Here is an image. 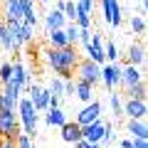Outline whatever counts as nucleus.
<instances>
[{"mask_svg": "<svg viewBox=\"0 0 148 148\" xmlns=\"http://www.w3.org/2000/svg\"><path fill=\"white\" fill-rule=\"evenodd\" d=\"M47 62H49V67L54 69L57 77H62V79H72V77H74L72 72H74V67H77V62H79V54H77V49H74L72 45H67V47H62V49H52V47H49Z\"/></svg>", "mask_w": 148, "mask_h": 148, "instance_id": "f257e3e1", "label": "nucleus"}, {"mask_svg": "<svg viewBox=\"0 0 148 148\" xmlns=\"http://www.w3.org/2000/svg\"><path fill=\"white\" fill-rule=\"evenodd\" d=\"M17 116H20L22 133L30 136V138H35V133H37V111H35V106H32L30 99H20L17 101Z\"/></svg>", "mask_w": 148, "mask_h": 148, "instance_id": "f03ea898", "label": "nucleus"}, {"mask_svg": "<svg viewBox=\"0 0 148 148\" xmlns=\"http://www.w3.org/2000/svg\"><path fill=\"white\" fill-rule=\"evenodd\" d=\"M20 133H22V128H20V121H17L15 111L3 106L0 109V136L5 138V141H15Z\"/></svg>", "mask_w": 148, "mask_h": 148, "instance_id": "7ed1b4c3", "label": "nucleus"}, {"mask_svg": "<svg viewBox=\"0 0 148 148\" xmlns=\"http://www.w3.org/2000/svg\"><path fill=\"white\" fill-rule=\"evenodd\" d=\"M74 69H77V79L86 82L91 86H96L101 82V67L96 62H91V59H79Z\"/></svg>", "mask_w": 148, "mask_h": 148, "instance_id": "20e7f679", "label": "nucleus"}, {"mask_svg": "<svg viewBox=\"0 0 148 148\" xmlns=\"http://www.w3.org/2000/svg\"><path fill=\"white\" fill-rule=\"evenodd\" d=\"M101 10H104V20L109 22L111 27H119L123 22V15H121V5L119 0H101Z\"/></svg>", "mask_w": 148, "mask_h": 148, "instance_id": "39448f33", "label": "nucleus"}, {"mask_svg": "<svg viewBox=\"0 0 148 148\" xmlns=\"http://www.w3.org/2000/svg\"><path fill=\"white\" fill-rule=\"evenodd\" d=\"M101 82L106 84V89H109V91H114V86L121 84V67H119L116 62L101 64Z\"/></svg>", "mask_w": 148, "mask_h": 148, "instance_id": "423d86ee", "label": "nucleus"}, {"mask_svg": "<svg viewBox=\"0 0 148 148\" xmlns=\"http://www.w3.org/2000/svg\"><path fill=\"white\" fill-rule=\"evenodd\" d=\"M84 47H86V59L96 62L99 67L106 62V59H104V42H101V35H99V32H94V35H91L89 45H84Z\"/></svg>", "mask_w": 148, "mask_h": 148, "instance_id": "0eeeda50", "label": "nucleus"}, {"mask_svg": "<svg viewBox=\"0 0 148 148\" xmlns=\"http://www.w3.org/2000/svg\"><path fill=\"white\" fill-rule=\"evenodd\" d=\"M27 99L32 101L35 111H47V109H49V89H42V86L32 84V86H30V96H27Z\"/></svg>", "mask_w": 148, "mask_h": 148, "instance_id": "6e6552de", "label": "nucleus"}, {"mask_svg": "<svg viewBox=\"0 0 148 148\" xmlns=\"http://www.w3.org/2000/svg\"><path fill=\"white\" fill-rule=\"evenodd\" d=\"M3 106L5 109H12V111H17V101L22 99V89L20 86H15L12 82H8V84H3Z\"/></svg>", "mask_w": 148, "mask_h": 148, "instance_id": "1a4fd4ad", "label": "nucleus"}, {"mask_svg": "<svg viewBox=\"0 0 148 148\" xmlns=\"http://www.w3.org/2000/svg\"><path fill=\"white\" fill-rule=\"evenodd\" d=\"M96 119H101V104L99 101H89V104L84 106V109L77 114V123L79 126H86V123H91V121H96Z\"/></svg>", "mask_w": 148, "mask_h": 148, "instance_id": "9d476101", "label": "nucleus"}, {"mask_svg": "<svg viewBox=\"0 0 148 148\" xmlns=\"http://www.w3.org/2000/svg\"><path fill=\"white\" fill-rule=\"evenodd\" d=\"M101 136H104V121H101V119H96V121L82 126V138H84V141H89V143H101Z\"/></svg>", "mask_w": 148, "mask_h": 148, "instance_id": "9b49d317", "label": "nucleus"}, {"mask_svg": "<svg viewBox=\"0 0 148 148\" xmlns=\"http://www.w3.org/2000/svg\"><path fill=\"white\" fill-rule=\"evenodd\" d=\"M123 116H128V119H146V116H148V106H146V101L128 99L126 104H123Z\"/></svg>", "mask_w": 148, "mask_h": 148, "instance_id": "f8f14e48", "label": "nucleus"}, {"mask_svg": "<svg viewBox=\"0 0 148 148\" xmlns=\"http://www.w3.org/2000/svg\"><path fill=\"white\" fill-rule=\"evenodd\" d=\"M10 82H12L15 86H20L22 91L27 89V82H30V72L25 69V64H22L20 59H15V62H12V77H10Z\"/></svg>", "mask_w": 148, "mask_h": 148, "instance_id": "ddd939ff", "label": "nucleus"}, {"mask_svg": "<svg viewBox=\"0 0 148 148\" xmlns=\"http://www.w3.org/2000/svg\"><path fill=\"white\" fill-rule=\"evenodd\" d=\"M146 77H143V72H138V67H133V64H126V67H121V84L126 86H133L138 84V82H143Z\"/></svg>", "mask_w": 148, "mask_h": 148, "instance_id": "4468645a", "label": "nucleus"}, {"mask_svg": "<svg viewBox=\"0 0 148 148\" xmlns=\"http://www.w3.org/2000/svg\"><path fill=\"white\" fill-rule=\"evenodd\" d=\"M45 25H47V32H52V30H64V25H67L64 12L57 10V8H52V10L45 15Z\"/></svg>", "mask_w": 148, "mask_h": 148, "instance_id": "2eb2a0df", "label": "nucleus"}, {"mask_svg": "<svg viewBox=\"0 0 148 148\" xmlns=\"http://www.w3.org/2000/svg\"><path fill=\"white\" fill-rule=\"evenodd\" d=\"M59 131H62V138H64L67 143H77V141L82 138V126H79L77 121H67Z\"/></svg>", "mask_w": 148, "mask_h": 148, "instance_id": "dca6fc26", "label": "nucleus"}, {"mask_svg": "<svg viewBox=\"0 0 148 148\" xmlns=\"http://www.w3.org/2000/svg\"><path fill=\"white\" fill-rule=\"evenodd\" d=\"M131 138H148V126H146V119H128L126 123Z\"/></svg>", "mask_w": 148, "mask_h": 148, "instance_id": "f3484780", "label": "nucleus"}, {"mask_svg": "<svg viewBox=\"0 0 148 148\" xmlns=\"http://www.w3.org/2000/svg\"><path fill=\"white\" fill-rule=\"evenodd\" d=\"M74 94H77V99L79 101H84V104H89V101H94V86L91 84H86V82H82V79H74Z\"/></svg>", "mask_w": 148, "mask_h": 148, "instance_id": "a211bd4d", "label": "nucleus"}, {"mask_svg": "<svg viewBox=\"0 0 148 148\" xmlns=\"http://www.w3.org/2000/svg\"><path fill=\"white\" fill-rule=\"evenodd\" d=\"M3 20L10 22V20H22V5L20 0H5V12H3Z\"/></svg>", "mask_w": 148, "mask_h": 148, "instance_id": "6ab92c4d", "label": "nucleus"}, {"mask_svg": "<svg viewBox=\"0 0 148 148\" xmlns=\"http://www.w3.org/2000/svg\"><path fill=\"white\" fill-rule=\"evenodd\" d=\"M67 121H69V119H67V114L62 111V106H57V109H47V126L62 128Z\"/></svg>", "mask_w": 148, "mask_h": 148, "instance_id": "aec40b11", "label": "nucleus"}, {"mask_svg": "<svg viewBox=\"0 0 148 148\" xmlns=\"http://www.w3.org/2000/svg\"><path fill=\"white\" fill-rule=\"evenodd\" d=\"M126 62H128V64H133V67H138V64L146 62V49H143V45H131V47H128Z\"/></svg>", "mask_w": 148, "mask_h": 148, "instance_id": "412c9836", "label": "nucleus"}, {"mask_svg": "<svg viewBox=\"0 0 148 148\" xmlns=\"http://www.w3.org/2000/svg\"><path fill=\"white\" fill-rule=\"evenodd\" d=\"M126 94H128V99L146 101V96H148V86H146V79H143V82H138V84H133V86H128V89H126Z\"/></svg>", "mask_w": 148, "mask_h": 148, "instance_id": "4be33fe9", "label": "nucleus"}, {"mask_svg": "<svg viewBox=\"0 0 148 148\" xmlns=\"http://www.w3.org/2000/svg\"><path fill=\"white\" fill-rule=\"evenodd\" d=\"M47 35H49V47H52V49H62V47H67L64 30H52V32H47Z\"/></svg>", "mask_w": 148, "mask_h": 148, "instance_id": "5701e85b", "label": "nucleus"}, {"mask_svg": "<svg viewBox=\"0 0 148 148\" xmlns=\"http://www.w3.org/2000/svg\"><path fill=\"white\" fill-rule=\"evenodd\" d=\"M128 25H131V32H133V35H146V17H143V15H131V22H128Z\"/></svg>", "mask_w": 148, "mask_h": 148, "instance_id": "b1692460", "label": "nucleus"}, {"mask_svg": "<svg viewBox=\"0 0 148 148\" xmlns=\"http://www.w3.org/2000/svg\"><path fill=\"white\" fill-rule=\"evenodd\" d=\"M64 37H67V45H72V47L79 42V27H77V22L64 25Z\"/></svg>", "mask_w": 148, "mask_h": 148, "instance_id": "393cba45", "label": "nucleus"}, {"mask_svg": "<svg viewBox=\"0 0 148 148\" xmlns=\"http://www.w3.org/2000/svg\"><path fill=\"white\" fill-rule=\"evenodd\" d=\"M62 12H64V20L67 22H74L77 20V3H74V0H64Z\"/></svg>", "mask_w": 148, "mask_h": 148, "instance_id": "a878e982", "label": "nucleus"}, {"mask_svg": "<svg viewBox=\"0 0 148 148\" xmlns=\"http://www.w3.org/2000/svg\"><path fill=\"white\" fill-rule=\"evenodd\" d=\"M111 114H114V119H121L123 116V101L119 99L116 91H111Z\"/></svg>", "mask_w": 148, "mask_h": 148, "instance_id": "bb28decb", "label": "nucleus"}, {"mask_svg": "<svg viewBox=\"0 0 148 148\" xmlns=\"http://www.w3.org/2000/svg\"><path fill=\"white\" fill-rule=\"evenodd\" d=\"M12 77V62H0V84H8Z\"/></svg>", "mask_w": 148, "mask_h": 148, "instance_id": "cd10ccee", "label": "nucleus"}, {"mask_svg": "<svg viewBox=\"0 0 148 148\" xmlns=\"http://www.w3.org/2000/svg\"><path fill=\"white\" fill-rule=\"evenodd\" d=\"M0 47L3 49H10V30L3 20H0Z\"/></svg>", "mask_w": 148, "mask_h": 148, "instance_id": "c85d7f7f", "label": "nucleus"}, {"mask_svg": "<svg viewBox=\"0 0 148 148\" xmlns=\"http://www.w3.org/2000/svg\"><path fill=\"white\" fill-rule=\"evenodd\" d=\"M104 59H109V64L119 59V47H116L114 42H109V45L104 47Z\"/></svg>", "mask_w": 148, "mask_h": 148, "instance_id": "c756f323", "label": "nucleus"}, {"mask_svg": "<svg viewBox=\"0 0 148 148\" xmlns=\"http://www.w3.org/2000/svg\"><path fill=\"white\" fill-rule=\"evenodd\" d=\"M20 25H22V40H25V45L32 42V40H35V25H27V22H22V20H20Z\"/></svg>", "mask_w": 148, "mask_h": 148, "instance_id": "7c9ffc66", "label": "nucleus"}, {"mask_svg": "<svg viewBox=\"0 0 148 148\" xmlns=\"http://www.w3.org/2000/svg\"><path fill=\"white\" fill-rule=\"evenodd\" d=\"M62 91H64V79H62V77H54V79H52V84H49V94L62 96Z\"/></svg>", "mask_w": 148, "mask_h": 148, "instance_id": "2f4dec72", "label": "nucleus"}, {"mask_svg": "<svg viewBox=\"0 0 148 148\" xmlns=\"http://www.w3.org/2000/svg\"><path fill=\"white\" fill-rule=\"evenodd\" d=\"M111 141H116L114 126H111V123H104V136H101V146H104V143H111Z\"/></svg>", "mask_w": 148, "mask_h": 148, "instance_id": "473e14b6", "label": "nucleus"}, {"mask_svg": "<svg viewBox=\"0 0 148 148\" xmlns=\"http://www.w3.org/2000/svg\"><path fill=\"white\" fill-rule=\"evenodd\" d=\"M15 148H35V143H32V138H30V136L20 133V136L15 138Z\"/></svg>", "mask_w": 148, "mask_h": 148, "instance_id": "72a5a7b5", "label": "nucleus"}, {"mask_svg": "<svg viewBox=\"0 0 148 148\" xmlns=\"http://www.w3.org/2000/svg\"><path fill=\"white\" fill-rule=\"evenodd\" d=\"M77 3V8L84 12H94V0H74Z\"/></svg>", "mask_w": 148, "mask_h": 148, "instance_id": "f704fd0d", "label": "nucleus"}, {"mask_svg": "<svg viewBox=\"0 0 148 148\" xmlns=\"http://www.w3.org/2000/svg\"><path fill=\"white\" fill-rule=\"evenodd\" d=\"M74 89H77V86H74V77H72V79H64V91H62V96H74Z\"/></svg>", "mask_w": 148, "mask_h": 148, "instance_id": "c9c22d12", "label": "nucleus"}, {"mask_svg": "<svg viewBox=\"0 0 148 148\" xmlns=\"http://www.w3.org/2000/svg\"><path fill=\"white\" fill-rule=\"evenodd\" d=\"M20 5H22V17H25L27 12H35V3H32V0H20Z\"/></svg>", "mask_w": 148, "mask_h": 148, "instance_id": "e433bc0d", "label": "nucleus"}, {"mask_svg": "<svg viewBox=\"0 0 148 148\" xmlns=\"http://www.w3.org/2000/svg\"><path fill=\"white\" fill-rule=\"evenodd\" d=\"M131 148H148V138H131Z\"/></svg>", "mask_w": 148, "mask_h": 148, "instance_id": "4c0bfd02", "label": "nucleus"}, {"mask_svg": "<svg viewBox=\"0 0 148 148\" xmlns=\"http://www.w3.org/2000/svg\"><path fill=\"white\" fill-rule=\"evenodd\" d=\"M89 40H91V30H79V42L89 45Z\"/></svg>", "mask_w": 148, "mask_h": 148, "instance_id": "58836bf2", "label": "nucleus"}, {"mask_svg": "<svg viewBox=\"0 0 148 148\" xmlns=\"http://www.w3.org/2000/svg\"><path fill=\"white\" fill-rule=\"evenodd\" d=\"M59 104H62V96H57V94H49V109H57Z\"/></svg>", "mask_w": 148, "mask_h": 148, "instance_id": "ea45409f", "label": "nucleus"}, {"mask_svg": "<svg viewBox=\"0 0 148 148\" xmlns=\"http://www.w3.org/2000/svg\"><path fill=\"white\" fill-rule=\"evenodd\" d=\"M0 148H15V141H3V146Z\"/></svg>", "mask_w": 148, "mask_h": 148, "instance_id": "a19ab883", "label": "nucleus"}, {"mask_svg": "<svg viewBox=\"0 0 148 148\" xmlns=\"http://www.w3.org/2000/svg\"><path fill=\"white\" fill-rule=\"evenodd\" d=\"M121 148H131V138H123V141H121Z\"/></svg>", "mask_w": 148, "mask_h": 148, "instance_id": "79ce46f5", "label": "nucleus"}, {"mask_svg": "<svg viewBox=\"0 0 148 148\" xmlns=\"http://www.w3.org/2000/svg\"><path fill=\"white\" fill-rule=\"evenodd\" d=\"M0 109H3V91H0Z\"/></svg>", "mask_w": 148, "mask_h": 148, "instance_id": "37998d69", "label": "nucleus"}, {"mask_svg": "<svg viewBox=\"0 0 148 148\" xmlns=\"http://www.w3.org/2000/svg\"><path fill=\"white\" fill-rule=\"evenodd\" d=\"M3 141H5V138H3V136H0V146H3Z\"/></svg>", "mask_w": 148, "mask_h": 148, "instance_id": "c03bdc74", "label": "nucleus"}, {"mask_svg": "<svg viewBox=\"0 0 148 148\" xmlns=\"http://www.w3.org/2000/svg\"><path fill=\"white\" fill-rule=\"evenodd\" d=\"M42 3H52V0H42Z\"/></svg>", "mask_w": 148, "mask_h": 148, "instance_id": "a18cd8bd", "label": "nucleus"}, {"mask_svg": "<svg viewBox=\"0 0 148 148\" xmlns=\"http://www.w3.org/2000/svg\"><path fill=\"white\" fill-rule=\"evenodd\" d=\"M0 8H3V3H0Z\"/></svg>", "mask_w": 148, "mask_h": 148, "instance_id": "49530a36", "label": "nucleus"}, {"mask_svg": "<svg viewBox=\"0 0 148 148\" xmlns=\"http://www.w3.org/2000/svg\"><path fill=\"white\" fill-rule=\"evenodd\" d=\"M0 89H3V84H0Z\"/></svg>", "mask_w": 148, "mask_h": 148, "instance_id": "de8ad7c7", "label": "nucleus"}]
</instances>
